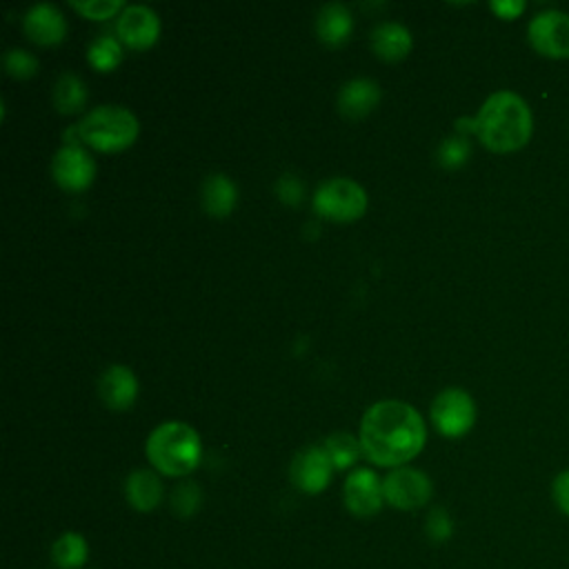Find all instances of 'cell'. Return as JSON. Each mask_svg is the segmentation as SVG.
Instances as JSON below:
<instances>
[{
  "mask_svg": "<svg viewBox=\"0 0 569 569\" xmlns=\"http://www.w3.org/2000/svg\"><path fill=\"white\" fill-rule=\"evenodd\" d=\"M53 180L64 191H84L96 176L93 158L76 142H67L51 160Z\"/></svg>",
  "mask_w": 569,
  "mask_h": 569,
  "instance_id": "30bf717a",
  "label": "cell"
},
{
  "mask_svg": "<svg viewBox=\"0 0 569 569\" xmlns=\"http://www.w3.org/2000/svg\"><path fill=\"white\" fill-rule=\"evenodd\" d=\"M358 440L367 460L398 469L422 451L427 427L411 405L382 400L365 411Z\"/></svg>",
  "mask_w": 569,
  "mask_h": 569,
  "instance_id": "6da1fadb",
  "label": "cell"
},
{
  "mask_svg": "<svg viewBox=\"0 0 569 569\" xmlns=\"http://www.w3.org/2000/svg\"><path fill=\"white\" fill-rule=\"evenodd\" d=\"M22 27L27 38L40 47H53L67 36L64 16L49 2L33 4L24 16Z\"/></svg>",
  "mask_w": 569,
  "mask_h": 569,
  "instance_id": "4fadbf2b",
  "label": "cell"
},
{
  "mask_svg": "<svg viewBox=\"0 0 569 569\" xmlns=\"http://www.w3.org/2000/svg\"><path fill=\"white\" fill-rule=\"evenodd\" d=\"M527 40L542 58L569 60V13L560 9L538 11L529 20Z\"/></svg>",
  "mask_w": 569,
  "mask_h": 569,
  "instance_id": "52a82bcc",
  "label": "cell"
},
{
  "mask_svg": "<svg viewBox=\"0 0 569 569\" xmlns=\"http://www.w3.org/2000/svg\"><path fill=\"white\" fill-rule=\"evenodd\" d=\"M53 104L60 113H67V116L82 111L87 104L84 82L71 71L62 73L53 87Z\"/></svg>",
  "mask_w": 569,
  "mask_h": 569,
  "instance_id": "44dd1931",
  "label": "cell"
},
{
  "mask_svg": "<svg viewBox=\"0 0 569 569\" xmlns=\"http://www.w3.org/2000/svg\"><path fill=\"white\" fill-rule=\"evenodd\" d=\"M385 502L400 511H413L431 500L433 485L427 473L413 467H398L382 480Z\"/></svg>",
  "mask_w": 569,
  "mask_h": 569,
  "instance_id": "ba28073f",
  "label": "cell"
},
{
  "mask_svg": "<svg viewBox=\"0 0 569 569\" xmlns=\"http://www.w3.org/2000/svg\"><path fill=\"white\" fill-rule=\"evenodd\" d=\"M365 209L367 193L349 178H329L313 193V211L331 222H353Z\"/></svg>",
  "mask_w": 569,
  "mask_h": 569,
  "instance_id": "5b68a950",
  "label": "cell"
},
{
  "mask_svg": "<svg viewBox=\"0 0 569 569\" xmlns=\"http://www.w3.org/2000/svg\"><path fill=\"white\" fill-rule=\"evenodd\" d=\"M425 533H427L429 540L436 542V545L447 542V540L453 536V520H451L449 511L442 509V507L431 509L429 516H427V520H425Z\"/></svg>",
  "mask_w": 569,
  "mask_h": 569,
  "instance_id": "4316f807",
  "label": "cell"
},
{
  "mask_svg": "<svg viewBox=\"0 0 569 569\" xmlns=\"http://www.w3.org/2000/svg\"><path fill=\"white\" fill-rule=\"evenodd\" d=\"M353 29V18L349 9L340 2H329L318 11L316 33L329 47H340L349 40Z\"/></svg>",
  "mask_w": 569,
  "mask_h": 569,
  "instance_id": "e0dca14e",
  "label": "cell"
},
{
  "mask_svg": "<svg viewBox=\"0 0 569 569\" xmlns=\"http://www.w3.org/2000/svg\"><path fill=\"white\" fill-rule=\"evenodd\" d=\"M429 416L438 433L447 438H460L469 433L476 422V402L465 389L447 387L433 398Z\"/></svg>",
  "mask_w": 569,
  "mask_h": 569,
  "instance_id": "8992f818",
  "label": "cell"
},
{
  "mask_svg": "<svg viewBox=\"0 0 569 569\" xmlns=\"http://www.w3.org/2000/svg\"><path fill=\"white\" fill-rule=\"evenodd\" d=\"M89 558L87 538L78 531H64L51 545V560L58 569H80Z\"/></svg>",
  "mask_w": 569,
  "mask_h": 569,
  "instance_id": "ffe728a7",
  "label": "cell"
},
{
  "mask_svg": "<svg viewBox=\"0 0 569 569\" xmlns=\"http://www.w3.org/2000/svg\"><path fill=\"white\" fill-rule=\"evenodd\" d=\"M147 458L162 476H189L202 458L200 436L187 422L169 420L158 425L144 445Z\"/></svg>",
  "mask_w": 569,
  "mask_h": 569,
  "instance_id": "3957f363",
  "label": "cell"
},
{
  "mask_svg": "<svg viewBox=\"0 0 569 569\" xmlns=\"http://www.w3.org/2000/svg\"><path fill=\"white\" fill-rule=\"evenodd\" d=\"M202 505V491L196 482H180L173 491H171V511L178 518H191Z\"/></svg>",
  "mask_w": 569,
  "mask_h": 569,
  "instance_id": "d4e9b609",
  "label": "cell"
},
{
  "mask_svg": "<svg viewBox=\"0 0 569 569\" xmlns=\"http://www.w3.org/2000/svg\"><path fill=\"white\" fill-rule=\"evenodd\" d=\"M302 193H305V184L298 180V176L284 173V176L278 178V182H276V196H278L280 202H284V204H289V207H296V204H300Z\"/></svg>",
  "mask_w": 569,
  "mask_h": 569,
  "instance_id": "f1b7e54d",
  "label": "cell"
},
{
  "mask_svg": "<svg viewBox=\"0 0 569 569\" xmlns=\"http://www.w3.org/2000/svg\"><path fill=\"white\" fill-rule=\"evenodd\" d=\"M469 156H471V144H469L467 136H460V133L445 138L436 151L438 164L445 169H458V167L467 164Z\"/></svg>",
  "mask_w": 569,
  "mask_h": 569,
  "instance_id": "cb8c5ba5",
  "label": "cell"
},
{
  "mask_svg": "<svg viewBox=\"0 0 569 569\" xmlns=\"http://www.w3.org/2000/svg\"><path fill=\"white\" fill-rule=\"evenodd\" d=\"M78 138L91 149L116 153L131 147L138 138L140 124L136 116L118 104H102L91 109L78 124Z\"/></svg>",
  "mask_w": 569,
  "mask_h": 569,
  "instance_id": "277c9868",
  "label": "cell"
},
{
  "mask_svg": "<svg viewBox=\"0 0 569 569\" xmlns=\"http://www.w3.org/2000/svg\"><path fill=\"white\" fill-rule=\"evenodd\" d=\"M380 102V87L369 78L349 80L338 93V109L347 118H362Z\"/></svg>",
  "mask_w": 569,
  "mask_h": 569,
  "instance_id": "9a60e30c",
  "label": "cell"
},
{
  "mask_svg": "<svg viewBox=\"0 0 569 569\" xmlns=\"http://www.w3.org/2000/svg\"><path fill=\"white\" fill-rule=\"evenodd\" d=\"M87 60L96 71H111L120 64L122 60V47L120 40H116L113 36H98L87 51Z\"/></svg>",
  "mask_w": 569,
  "mask_h": 569,
  "instance_id": "603a6c76",
  "label": "cell"
},
{
  "mask_svg": "<svg viewBox=\"0 0 569 569\" xmlns=\"http://www.w3.org/2000/svg\"><path fill=\"white\" fill-rule=\"evenodd\" d=\"M371 49L387 62L402 60L411 51V33L398 22H380L371 31Z\"/></svg>",
  "mask_w": 569,
  "mask_h": 569,
  "instance_id": "ac0fdd59",
  "label": "cell"
},
{
  "mask_svg": "<svg viewBox=\"0 0 569 569\" xmlns=\"http://www.w3.org/2000/svg\"><path fill=\"white\" fill-rule=\"evenodd\" d=\"M333 469L336 467H333L329 453L325 451V447L311 445L296 453V458L291 460V467H289V476L298 491L316 496L329 487Z\"/></svg>",
  "mask_w": 569,
  "mask_h": 569,
  "instance_id": "9c48e42d",
  "label": "cell"
},
{
  "mask_svg": "<svg viewBox=\"0 0 569 569\" xmlns=\"http://www.w3.org/2000/svg\"><path fill=\"white\" fill-rule=\"evenodd\" d=\"M489 9L502 20H516L527 9V2H522V0H493V2H489Z\"/></svg>",
  "mask_w": 569,
  "mask_h": 569,
  "instance_id": "4dcf8cb0",
  "label": "cell"
},
{
  "mask_svg": "<svg viewBox=\"0 0 569 569\" xmlns=\"http://www.w3.org/2000/svg\"><path fill=\"white\" fill-rule=\"evenodd\" d=\"M322 447H325V451L329 453V458H331V462H333L336 469H347V467H351V465L358 460L360 451H362L360 440H356V436H351V433H347V431H336V433H331V436L325 440Z\"/></svg>",
  "mask_w": 569,
  "mask_h": 569,
  "instance_id": "7402d4cb",
  "label": "cell"
},
{
  "mask_svg": "<svg viewBox=\"0 0 569 569\" xmlns=\"http://www.w3.org/2000/svg\"><path fill=\"white\" fill-rule=\"evenodd\" d=\"M385 491L382 480L373 469L360 467L351 471L345 480V505L349 513L358 518H369L382 509Z\"/></svg>",
  "mask_w": 569,
  "mask_h": 569,
  "instance_id": "8fae6325",
  "label": "cell"
},
{
  "mask_svg": "<svg viewBox=\"0 0 569 569\" xmlns=\"http://www.w3.org/2000/svg\"><path fill=\"white\" fill-rule=\"evenodd\" d=\"M98 393L111 411H127L138 398V380L129 367L113 365L102 371Z\"/></svg>",
  "mask_w": 569,
  "mask_h": 569,
  "instance_id": "5bb4252c",
  "label": "cell"
},
{
  "mask_svg": "<svg viewBox=\"0 0 569 569\" xmlns=\"http://www.w3.org/2000/svg\"><path fill=\"white\" fill-rule=\"evenodd\" d=\"M551 500L556 509L569 518V469H562L560 473H556L551 482Z\"/></svg>",
  "mask_w": 569,
  "mask_h": 569,
  "instance_id": "f546056e",
  "label": "cell"
},
{
  "mask_svg": "<svg viewBox=\"0 0 569 569\" xmlns=\"http://www.w3.org/2000/svg\"><path fill=\"white\" fill-rule=\"evenodd\" d=\"M4 69L11 78H18V80H27L31 78L36 71H38V60L29 53V51H22V49H9L4 53Z\"/></svg>",
  "mask_w": 569,
  "mask_h": 569,
  "instance_id": "83f0119b",
  "label": "cell"
},
{
  "mask_svg": "<svg viewBox=\"0 0 569 569\" xmlns=\"http://www.w3.org/2000/svg\"><path fill=\"white\" fill-rule=\"evenodd\" d=\"M238 200L236 184L224 173L207 176L202 184V207L213 218H224L233 211Z\"/></svg>",
  "mask_w": 569,
  "mask_h": 569,
  "instance_id": "d6986e66",
  "label": "cell"
},
{
  "mask_svg": "<svg viewBox=\"0 0 569 569\" xmlns=\"http://www.w3.org/2000/svg\"><path fill=\"white\" fill-rule=\"evenodd\" d=\"M69 4L89 20H109L118 11H124V4L120 0H71Z\"/></svg>",
  "mask_w": 569,
  "mask_h": 569,
  "instance_id": "484cf974",
  "label": "cell"
},
{
  "mask_svg": "<svg viewBox=\"0 0 569 569\" xmlns=\"http://www.w3.org/2000/svg\"><path fill=\"white\" fill-rule=\"evenodd\" d=\"M116 33L118 40L124 42L129 49H149L160 36V18L153 9L144 4L124 7V11L118 18Z\"/></svg>",
  "mask_w": 569,
  "mask_h": 569,
  "instance_id": "7c38bea8",
  "label": "cell"
},
{
  "mask_svg": "<svg viewBox=\"0 0 569 569\" xmlns=\"http://www.w3.org/2000/svg\"><path fill=\"white\" fill-rule=\"evenodd\" d=\"M456 131L473 133L493 153H513L531 140L533 116L522 96L500 89L482 102L473 118H458Z\"/></svg>",
  "mask_w": 569,
  "mask_h": 569,
  "instance_id": "7a4b0ae2",
  "label": "cell"
},
{
  "mask_svg": "<svg viewBox=\"0 0 569 569\" xmlns=\"http://www.w3.org/2000/svg\"><path fill=\"white\" fill-rule=\"evenodd\" d=\"M124 496L127 502L140 511L149 513L153 511L162 500V482L160 476L149 469H136L124 480Z\"/></svg>",
  "mask_w": 569,
  "mask_h": 569,
  "instance_id": "2e32d148",
  "label": "cell"
}]
</instances>
